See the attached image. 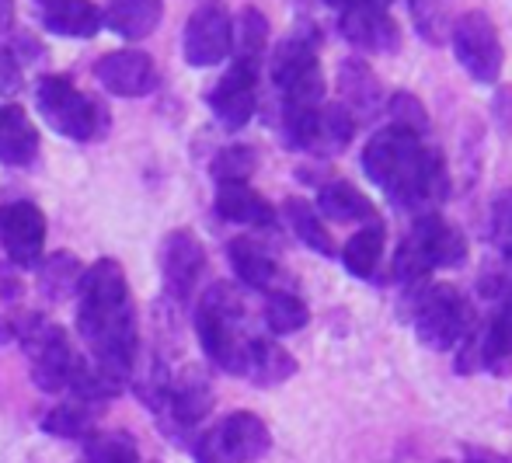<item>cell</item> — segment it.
Here are the masks:
<instances>
[{"instance_id": "cell-15", "label": "cell", "mask_w": 512, "mask_h": 463, "mask_svg": "<svg viewBox=\"0 0 512 463\" xmlns=\"http://www.w3.org/2000/svg\"><path fill=\"white\" fill-rule=\"evenodd\" d=\"M203 269H206V248L199 244V237L189 234V230H175L164 241V255H161V272L168 293L175 300H189L199 276H203Z\"/></svg>"}, {"instance_id": "cell-2", "label": "cell", "mask_w": 512, "mask_h": 463, "mask_svg": "<svg viewBox=\"0 0 512 463\" xmlns=\"http://www.w3.org/2000/svg\"><path fill=\"white\" fill-rule=\"evenodd\" d=\"M363 171L405 213H436V206H443L450 192V171L443 154L391 126L366 143Z\"/></svg>"}, {"instance_id": "cell-28", "label": "cell", "mask_w": 512, "mask_h": 463, "mask_svg": "<svg viewBox=\"0 0 512 463\" xmlns=\"http://www.w3.org/2000/svg\"><path fill=\"white\" fill-rule=\"evenodd\" d=\"M352 136H356V119H352L338 101L321 105L317 126H314V140H310V154H338V150L349 147Z\"/></svg>"}, {"instance_id": "cell-24", "label": "cell", "mask_w": 512, "mask_h": 463, "mask_svg": "<svg viewBox=\"0 0 512 463\" xmlns=\"http://www.w3.org/2000/svg\"><path fill=\"white\" fill-rule=\"evenodd\" d=\"M317 216H328L338 223H377V209L359 188L349 182H328L317 192Z\"/></svg>"}, {"instance_id": "cell-23", "label": "cell", "mask_w": 512, "mask_h": 463, "mask_svg": "<svg viewBox=\"0 0 512 463\" xmlns=\"http://www.w3.org/2000/svg\"><path fill=\"white\" fill-rule=\"evenodd\" d=\"M164 0H108L102 21L119 39H147L161 25Z\"/></svg>"}, {"instance_id": "cell-34", "label": "cell", "mask_w": 512, "mask_h": 463, "mask_svg": "<svg viewBox=\"0 0 512 463\" xmlns=\"http://www.w3.org/2000/svg\"><path fill=\"white\" fill-rule=\"evenodd\" d=\"M450 7L453 0H411V18H415V28L422 32L425 42L439 46V42L450 39V28H453Z\"/></svg>"}, {"instance_id": "cell-44", "label": "cell", "mask_w": 512, "mask_h": 463, "mask_svg": "<svg viewBox=\"0 0 512 463\" xmlns=\"http://www.w3.org/2000/svg\"><path fill=\"white\" fill-rule=\"evenodd\" d=\"M42 4H53V0H42Z\"/></svg>"}, {"instance_id": "cell-11", "label": "cell", "mask_w": 512, "mask_h": 463, "mask_svg": "<svg viewBox=\"0 0 512 463\" xmlns=\"http://www.w3.org/2000/svg\"><path fill=\"white\" fill-rule=\"evenodd\" d=\"M95 77L115 98H143L157 88V63L143 49H115L95 63Z\"/></svg>"}, {"instance_id": "cell-12", "label": "cell", "mask_w": 512, "mask_h": 463, "mask_svg": "<svg viewBox=\"0 0 512 463\" xmlns=\"http://www.w3.org/2000/svg\"><path fill=\"white\" fill-rule=\"evenodd\" d=\"M258 101V67L251 63H237L227 74L216 81V88L209 91V108L220 119L223 129H244L255 115Z\"/></svg>"}, {"instance_id": "cell-25", "label": "cell", "mask_w": 512, "mask_h": 463, "mask_svg": "<svg viewBox=\"0 0 512 463\" xmlns=\"http://www.w3.org/2000/svg\"><path fill=\"white\" fill-rule=\"evenodd\" d=\"M297 373V359L283 349V345L269 342V338H251V352H248V373L258 387H276V383L290 380Z\"/></svg>"}, {"instance_id": "cell-41", "label": "cell", "mask_w": 512, "mask_h": 463, "mask_svg": "<svg viewBox=\"0 0 512 463\" xmlns=\"http://www.w3.org/2000/svg\"><path fill=\"white\" fill-rule=\"evenodd\" d=\"M349 4H352V0H349ZM356 4H370V7H380V11H387L394 0H356Z\"/></svg>"}, {"instance_id": "cell-36", "label": "cell", "mask_w": 512, "mask_h": 463, "mask_svg": "<svg viewBox=\"0 0 512 463\" xmlns=\"http://www.w3.org/2000/svg\"><path fill=\"white\" fill-rule=\"evenodd\" d=\"M255 168H258V154L251 147H227V150H220L216 154V161H213V178H216V185H241V182H248L251 175H255Z\"/></svg>"}, {"instance_id": "cell-38", "label": "cell", "mask_w": 512, "mask_h": 463, "mask_svg": "<svg viewBox=\"0 0 512 463\" xmlns=\"http://www.w3.org/2000/svg\"><path fill=\"white\" fill-rule=\"evenodd\" d=\"M488 234H492V244L502 251V258L512 269V188H502L495 195L492 209H488Z\"/></svg>"}, {"instance_id": "cell-43", "label": "cell", "mask_w": 512, "mask_h": 463, "mask_svg": "<svg viewBox=\"0 0 512 463\" xmlns=\"http://www.w3.org/2000/svg\"><path fill=\"white\" fill-rule=\"evenodd\" d=\"M290 4H297V7H310L314 0H290Z\"/></svg>"}, {"instance_id": "cell-8", "label": "cell", "mask_w": 512, "mask_h": 463, "mask_svg": "<svg viewBox=\"0 0 512 463\" xmlns=\"http://www.w3.org/2000/svg\"><path fill=\"white\" fill-rule=\"evenodd\" d=\"M230 46H234V18H230L227 4H220V0L199 4L182 32L185 63L196 70L220 67L230 56Z\"/></svg>"}, {"instance_id": "cell-1", "label": "cell", "mask_w": 512, "mask_h": 463, "mask_svg": "<svg viewBox=\"0 0 512 463\" xmlns=\"http://www.w3.org/2000/svg\"><path fill=\"white\" fill-rule=\"evenodd\" d=\"M77 293H81L77 324H81L91 359L129 380L140 335H136L133 300H129V282L122 265L115 258H98L91 269H84Z\"/></svg>"}, {"instance_id": "cell-22", "label": "cell", "mask_w": 512, "mask_h": 463, "mask_svg": "<svg viewBox=\"0 0 512 463\" xmlns=\"http://www.w3.org/2000/svg\"><path fill=\"white\" fill-rule=\"evenodd\" d=\"M216 213L230 223H241V227H272L276 223V209L248 182L216 185Z\"/></svg>"}, {"instance_id": "cell-26", "label": "cell", "mask_w": 512, "mask_h": 463, "mask_svg": "<svg viewBox=\"0 0 512 463\" xmlns=\"http://www.w3.org/2000/svg\"><path fill=\"white\" fill-rule=\"evenodd\" d=\"M230 265H234V276L251 289H272L279 276V265L272 262V255L258 248L251 237L230 241Z\"/></svg>"}, {"instance_id": "cell-40", "label": "cell", "mask_w": 512, "mask_h": 463, "mask_svg": "<svg viewBox=\"0 0 512 463\" xmlns=\"http://www.w3.org/2000/svg\"><path fill=\"white\" fill-rule=\"evenodd\" d=\"M14 25V0H0V35Z\"/></svg>"}, {"instance_id": "cell-29", "label": "cell", "mask_w": 512, "mask_h": 463, "mask_svg": "<svg viewBox=\"0 0 512 463\" xmlns=\"http://www.w3.org/2000/svg\"><path fill=\"white\" fill-rule=\"evenodd\" d=\"M380 255H384V223H366L359 234L349 237V244L342 248V265L349 276L356 279H370L373 269L380 265Z\"/></svg>"}, {"instance_id": "cell-3", "label": "cell", "mask_w": 512, "mask_h": 463, "mask_svg": "<svg viewBox=\"0 0 512 463\" xmlns=\"http://www.w3.org/2000/svg\"><path fill=\"white\" fill-rule=\"evenodd\" d=\"M241 324H244L241 293L234 286H227V282H216L213 289H206L196 314L199 342H203L206 356L220 370L234 376L248 373V352H251V338L241 331Z\"/></svg>"}, {"instance_id": "cell-16", "label": "cell", "mask_w": 512, "mask_h": 463, "mask_svg": "<svg viewBox=\"0 0 512 463\" xmlns=\"http://www.w3.org/2000/svg\"><path fill=\"white\" fill-rule=\"evenodd\" d=\"M213 436H216V443H220V450L230 457V463H255V460H262L272 446L269 425L258 415H251V411H234V415H227L213 429Z\"/></svg>"}, {"instance_id": "cell-7", "label": "cell", "mask_w": 512, "mask_h": 463, "mask_svg": "<svg viewBox=\"0 0 512 463\" xmlns=\"http://www.w3.org/2000/svg\"><path fill=\"white\" fill-rule=\"evenodd\" d=\"M450 42L457 63L478 84H495L502 77L506 53H502L499 28L492 25V18L485 11H464L460 18H453Z\"/></svg>"}, {"instance_id": "cell-37", "label": "cell", "mask_w": 512, "mask_h": 463, "mask_svg": "<svg viewBox=\"0 0 512 463\" xmlns=\"http://www.w3.org/2000/svg\"><path fill=\"white\" fill-rule=\"evenodd\" d=\"M91 463H140V450L126 432H102L88 439Z\"/></svg>"}, {"instance_id": "cell-4", "label": "cell", "mask_w": 512, "mask_h": 463, "mask_svg": "<svg viewBox=\"0 0 512 463\" xmlns=\"http://www.w3.org/2000/svg\"><path fill=\"white\" fill-rule=\"evenodd\" d=\"M464 258V234L439 213H425L415 220L411 234L401 241L398 255H394V279L411 286V282H422L432 269H453Z\"/></svg>"}, {"instance_id": "cell-27", "label": "cell", "mask_w": 512, "mask_h": 463, "mask_svg": "<svg viewBox=\"0 0 512 463\" xmlns=\"http://www.w3.org/2000/svg\"><path fill=\"white\" fill-rule=\"evenodd\" d=\"M98 415H102V404H91V401H60L46 418H42V429L49 436H60V439H81V436H91L95 429Z\"/></svg>"}, {"instance_id": "cell-19", "label": "cell", "mask_w": 512, "mask_h": 463, "mask_svg": "<svg viewBox=\"0 0 512 463\" xmlns=\"http://www.w3.org/2000/svg\"><path fill=\"white\" fill-rule=\"evenodd\" d=\"M42 25L60 39H95L105 21L91 0H53L42 4Z\"/></svg>"}, {"instance_id": "cell-31", "label": "cell", "mask_w": 512, "mask_h": 463, "mask_svg": "<svg viewBox=\"0 0 512 463\" xmlns=\"http://www.w3.org/2000/svg\"><path fill=\"white\" fill-rule=\"evenodd\" d=\"M283 209H286V220H290L293 234H297L310 251H317V255H324V258L335 255V241H331V234L324 230L321 216H317V209L310 206V202H304V199H286Z\"/></svg>"}, {"instance_id": "cell-35", "label": "cell", "mask_w": 512, "mask_h": 463, "mask_svg": "<svg viewBox=\"0 0 512 463\" xmlns=\"http://www.w3.org/2000/svg\"><path fill=\"white\" fill-rule=\"evenodd\" d=\"M387 119H391V129L415 136V140H422L429 133V112H425V105L411 91H398L387 101Z\"/></svg>"}, {"instance_id": "cell-10", "label": "cell", "mask_w": 512, "mask_h": 463, "mask_svg": "<svg viewBox=\"0 0 512 463\" xmlns=\"http://www.w3.org/2000/svg\"><path fill=\"white\" fill-rule=\"evenodd\" d=\"M0 241L18 269H35L46 248V216L35 202H7L0 209Z\"/></svg>"}, {"instance_id": "cell-42", "label": "cell", "mask_w": 512, "mask_h": 463, "mask_svg": "<svg viewBox=\"0 0 512 463\" xmlns=\"http://www.w3.org/2000/svg\"><path fill=\"white\" fill-rule=\"evenodd\" d=\"M324 4H331V7H338V11H342V7L349 4V0H324Z\"/></svg>"}, {"instance_id": "cell-21", "label": "cell", "mask_w": 512, "mask_h": 463, "mask_svg": "<svg viewBox=\"0 0 512 463\" xmlns=\"http://www.w3.org/2000/svg\"><path fill=\"white\" fill-rule=\"evenodd\" d=\"M317 46H321V32H317L310 21H300V25L279 42L276 56H272V81H276V88L290 81V77L317 67Z\"/></svg>"}, {"instance_id": "cell-9", "label": "cell", "mask_w": 512, "mask_h": 463, "mask_svg": "<svg viewBox=\"0 0 512 463\" xmlns=\"http://www.w3.org/2000/svg\"><path fill=\"white\" fill-rule=\"evenodd\" d=\"M21 342L28 345L32 380L39 383L42 390H49V394L67 390L70 373H74V366H77V356H74V349H70L63 328L32 317V321H25V328H21Z\"/></svg>"}, {"instance_id": "cell-13", "label": "cell", "mask_w": 512, "mask_h": 463, "mask_svg": "<svg viewBox=\"0 0 512 463\" xmlns=\"http://www.w3.org/2000/svg\"><path fill=\"white\" fill-rule=\"evenodd\" d=\"M338 28L342 35L349 39V46L363 49V53H394L401 46V28L398 21L391 18L387 11L380 7H370V4H345L342 7V18H338Z\"/></svg>"}, {"instance_id": "cell-6", "label": "cell", "mask_w": 512, "mask_h": 463, "mask_svg": "<svg viewBox=\"0 0 512 463\" xmlns=\"http://www.w3.org/2000/svg\"><path fill=\"white\" fill-rule=\"evenodd\" d=\"M471 331V307L453 286H429L415 300V335L425 349L450 352Z\"/></svg>"}, {"instance_id": "cell-39", "label": "cell", "mask_w": 512, "mask_h": 463, "mask_svg": "<svg viewBox=\"0 0 512 463\" xmlns=\"http://www.w3.org/2000/svg\"><path fill=\"white\" fill-rule=\"evenodd\" d=\"M0 88H7V91L18 88V63H14L11 49H7L4 42H0Z\"/></svg>"}, {"instance_id": "cell-30", "label": "cell", "mask_w": 512, "mask_h": 463, "mask_svg": "<svg viewBox=\"0 0 512 463\" xmlns=\"http://www.w3.org/2000/svg\"><path fill=\"white\" fill-rule=\"evenodd\" d=\"M265 46H269V21H265V14L258 7H244L241 18L234 21V46H230V53H234L237 63L258 67Z\"/></svg>"}, {"instance_id": "cell-5", "label": "cell", "mask_w": 512, "mask_h": 463, "mask_svg": "<svg viewBox=\"0 0 512 463\" xmlns=\"http://www.w3.org/2000/svg\"><path fill=\"white\" fill-rule=\"evenodd\" d=\"M35 105H39L42 119L67 140L88 143L105 129V108L95 105L84 91H77L70 77H42L39 88H35Z\"/></svg>"}, {"instance_id": "cell-18", "label": "cell", "mask_w": 512, "mask_h": 463, "mask_svg": "<svg viewBox=\"0 0 512 463\" xmlns=\"http://www.w3.org/2000/svg\"><path fill=\"white\" fill-rule=\"evenodd\" d=\"M338 105L359 122H370L373 115L380 112V98H384V88H380L377 74L366 67L363 60H345L342 70H338Z\"/></svg>"}, {"instance_id": "cell-14", "label": "cell", "mask_w": 512, "mask_h": 463, "mask_svg": "<svg viewBox=\"0 0 512 463\" xmlns=\"http://www.w3.org/2000/svg\"><path fill=\"white\" fill-rule=\"evenodd\" d=\"M488 296H495V310L478 335V356L485 370H492L495 376H509L512 370V279H495V289H488Z\"/></svg>"}, {"instance_id": "cell-33", "label": "cell", "mask_w": 512, "mask_h": 463, "mask_svg": "<svg viewBox=\"0 0 512 463\" xmlns=\"http://www.w3.org/2000/svg\"><path fill=\"white\" fill-rule=\"evenodd\" d=\"M81 262H77L74 255H53L46 258V262H39V286L46 289L49 300H63V296H70L77 286H81Z\"/></svg>"}, {"instance_id": "cell-17", "label": "cell", "mask_w": 512, "mask_h": 463, "mask_svg": "<svg viewBox=\"0 0 512 463\" xmlns=\"http://www.w3.org/2000/svg\"><path fill=\"white\" fill-rule=\"evenodd\" d=\"M164 411L171 415V422L182 425V429H192L209 415L213 408V387L203 373L196 370H185L182 376L168 380V394H164Z\"/></svg>"}, {"instance_id": "cell-32", "label": "cell", "mask_w": 512, "mask_h": 463, "mask_svg": "<svg viewBox=\"0 0 512 463\" xmlns=\"http://www.w3.org/2000/svg\"><path fill=\"white\" fill-rule=\"evenodd\" d=\"M307 321L310 310L300 296L283 293V289L265 296V324H269L272 335H293V331L307 328Z\"/></svg>"}, {"instance_id": "cell-20", "label": "cell", "mask_w": 512, "mask_h": 463, "mask_svg": "<svg viewBox=\"0 0 512 463\" xmlns=\"http://www.w3.org/2000/svg\"><path fill=\"white\" fill-rule=\"evenodd\" d=\"M39 154V133H35L32 119L21 105L0 108V164L11 168H25Z\"/></svg>"}]
</instances>
